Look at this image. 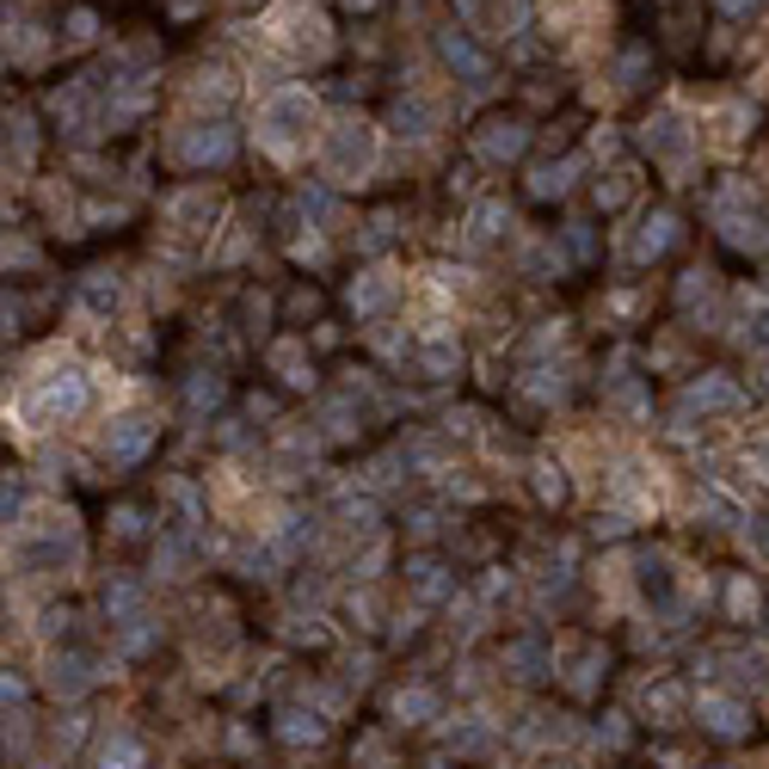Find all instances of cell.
Returning a JSON list of instances; mask_svg holds the SVG:
<instances>
[{"instance_id": "1", "label": "cell", "mask_w": 769, "mask_h": 769, "mask_svg": "<svg viewBox=\"0 0 769 769\" xmlns=\"http://www.w3.org/2000/svg\"><path fill=\"white\" fill-rule=\"evenodd\" d=\"M87 400H93V376L80 370L74 358H62V363H50L26 395H19V419H26V431H50V425L80 419Z\"/></svg>"}, {"instance_id": "2", "label": "cell", "mask_w": 769, "mask_h": 769, "mask_svg": "<svg viewBox=\"0 0 769 769\" xmlns=\"http://www.w3.org/2000/svg\"><path fill=\"white\" fill-rule=\"evenodd\" d=\"M314 123H320V111L302 87H271V99L259 106V142H266L271 154H296Z\"/></svg>"}, {"instance_id": "3", "label": "cell", "mask_w": 769, "mask_h": 769, "mask_svg": "<svg viewBox=\"0 0 769 769\" xmlns=\"http://www.w3.org/2000/svg\"><path fill=\"white\" fill-rule=\"evenodd\" d=\"M320 167H327L332 186H363L376 167V130L363 118H339L320 136Z\"/></svg>"}, {"instance_id": "4", "label": "cell", "mask_w": 769, "mask_h": 769, "mask_svg": "<svg viewBox=\"0 0 769 769\" xmlns=\"http://www.w3.org/2000/svg\"><path fill=\"white\" fill-rule=\"evenodd\" d=\"M13 555H19V567H26V572H62V567H74V560H80L74 518L62 511V518H43V523H19Z\"/></svg>"}, {"instance_id": "5", "label": "cell", "mask_w": 769, "mask_h": 769, "mask_svg": "<svg viewBox=\"0 0 769 769\" xmlns=\"http://www.w3.org/2000/svg\"><path fill=\"white\" fill-rule=\"evenodd\" d=\"M167 154L179 160V167H228L234 160V130L228 123H186V130H173V142H167Z\"/></svg>"}, {"instance_id": "6", "label": "cell", "mask_w": 769, "mask_h": 769, "mask_svg": "<svg viewBox=\"0 0 769 769\" xmlns=\"http://www.w3.org/2000/svg\"><path fill=\"white\" fill-rule=\"evenodd\" d=\"M50 111H56V123H62L74 142H93V136L111 123V111H99V93L87 87V80H68L62 93L50 99Z\"/></svg>"}, {"instance_id": "7", "label": "cell", "mask_w": 769, "mask_h": 769, "mask_svg": "<svg viewBox=\"0 0 769 769\" xmlns=\"http://www.w3.org/2000/svg\"><path fill=\"white\" fill-rule=\"evenodd\" d=\"M640 148L647 154H659V160H671V167H690V154H696V130H690V118L683 111H652L647 123H640Z\"/></svg>"}, {"instance_id": "8", "label": "cell", "mask_w": 769, "mask_h": 769, "mask_svg": "<svg viewBox=\"0 0 769 769\" xmlns=\"http://www.w3.org/2000/svg\"><path fill=\"white\" fill-rule=\"evenodd\" d=\"M438 56H443V68L462 80L468 93H487V87H492V62L462 38V31H438Z\"/></svg>"}, {"instance_id": "9", "label": "cell", "mask_w": 769, "mask_h": 769, "mask_svg": "<svg viewBox=\"0 0 769 769\" xmlns=\"http://www.w3.org/2000/svg\"><path fill=\"white\" fill-rule=\"evenodd\" d=\"M696 720H702L715 739H745V732H751V708L732 690H702L696 696Z\"/></svg>"}, {"instance_id": "10", "label": "cell", "mask_w": 769, "mask_h": 769, "mask_svg": "<svg viewBox=\"0 0 769 769\" xmlns=\"http://www.w3.org/2000/svg\"><path fill=\"white\" fill-rule=\"evenodd\" d=\"M93 683H99V665L87 659V652H50V665H43V690L62 696V702L87 696Z\"/></svg>"}, {"instance_id": "11", "label": "cell", "mask_w": 769, "mask_h": 769, "mask_svg": "<svg viewBox=\"0 0 769 769\" xmlns=\"http://www.w3.org/2000/svg\"><path fill=\"white\" fill-rule=\"evenodd\" d=\"M106 616H111V628H136V622H154L148 616V585L142 579H130V572H111L106 579Z\"/></svg>"}, {"instance_id": "12", "label": "cell", "mask_w": 769, "mask_h": 769, "mask_svg": "<svg viewBox=\"0 0 769 769\" xmlns=\"http://www.w3.org/2000/svg\"><path fill=\"white\" fill-rule=\"evenodd\" d=\"M732 407H745L732 376H702V382H690L677 395V419H690V412H732Z\"/></svg>"}, {"instance_id": "13", "label": "cell", "mask_w": 769, "mask_h": 769, "mask_svg": "<svg viewBox=\"0 0 769 769\" xmlns=\"http://www.w3.org/2000/svg\"><path fill=\"white\" fill-rule=\"evenodd\" d=\"M523 148H530V130L511 123V118H492V123H480V130H475V154L492 160V167H511Z\"/></svg>"}, {"instance_id": "14", "label": "cell", "mask_w": 769, "mask_h": 769, "mask_svg": "<svg viewBox=\"0 0 769 769\" xmlns=\"http://www.w3.org/2000/svg\"><path fill=\"white\" fill-rule=\"evenodd\" d=\"M148 443H154V419H142V412H130V419H111V431H106V456H111V468L142 462Z\"/></svg>"}, {"instance_id": "15", "label": "cell", "mask_w": 769, "mask_h": 769, "mask_svg": "<svg viewBox=\"0 0 769 769\" xmlns=\"http://www.w3.org/2000/svg\"><path fill=\"white\" fill-rule=\"evenodd\" d=\"M395 296H400V283H395V271H363L358 283H351V314H363V320H376V314H388L395 308Z\"/></svg>"}, {"instance_id": "16", "label": "cell", "mask_w": 769, "mask_h": 769, "mask_svg": "<svg viewBox=\"0 0 769 769\" xmlns=\"http://www.w3.org/2000/svg\"><path fill=\"white\" fill-rule=\"evenodd\" d=\"M407 585H412L419 603H450V597H456V572L443 567V560H431V555L407 560Z\"/></svg>"}, {"instance_id": "17", "label": "cell", "mask_w": 769, "mask_h": 769, "mask_svg": "<svg viewBox=\"0 0 769 769\" xmlns=\"http://www.w3.org/2000/svg\"><path fill=\"white\" fill-rule=\"evenodd\" d=\"M640 708H647L652 727H677V720L690 715V690L683 683H671V677H659V683H647V696H640Z\"/></svg>"}, {"instance_id": "18", "label": "cell", "mask_w": 769, "mask_h": 769, "mask_svg": "<svg viewBox=\"0 0 769 769\" xmlns=\"http://www.w3.org/2000/svg\"><path fill=\"white\" fill-rule=\"evenodd\" d=\"M671 240H677V216L671 210H652V216H640V234L628 240V259H640V266H647V259H659Z\"/></svg>"}, {"instance_id": "19", "label": "cell", "mask_w": 769, "mask_h": 769, "mask_svg": "<svg viewBox=\"0 0 769 769\" xmlns=\"http://www.w3.org/2000/svg\"><path fill=\"white\" fill-rule=\"evenodd\" d=\"M80 308H87V314H99V320L118 314V308H123L118 271H87V283H80Z\"/></svg>"}, {"instance_id": "20", "label": "cell", "mask_w": 769, "mask_h": 769, "mask_svg": "<svg viewBox=\"0 0 769 769\" xmlns=\"http://www.w3.org/2000/svg\"><path fill=\"white\" fill-rule=\"evenodd\" d=\"M278 26H283V43H290L296 56H320V50H327V19H320V13H283Z\"/></svg>"}, {"instance_id": "21", "label": "cell", "mask_w": 769, "mask_h": 769, "mask_svg": "<svg viewBox=\"0 0 769 769\" xmlns=\"http://www.w3.org/2000/svg\"><path fill=\"white\" fill-rule=\"evenodd\" d=\"M505 671L523 677V683H536V677L555 671V652H548L542 640H511V647H505Z\"/></svg>"}, {"instance_id": "22", "label": "cell", "mask_w": 769, "mask_h": 769, "mask_svg": "<svg viewBox=\"0 0 769 769\" xmlns=\"http://www.w3.org/2000/svg\"><path fill=\"white\" fill-rule=\"evenodd\" d=\"M419 370L431 376V382H443V376H456V370H462V346H456L450 332H431V339H425V346H419Z\"/></svg>"}, {"instance_id": "23", "label": "cell", "mask_w": 769, "mask_h": 769, "mask_svg": "<svg viewBox=\"0 0 769 769\" xmlns=\"http://www.w3.org/2000/svg\"><path fill=\"white\" fill-rule=\"evenodd\" d=\"M715 222H720V234H727L739 252H763V247H769V222H763V216H751V210L715 216Z\"/></svg>"}, {"instance_id": "24", "label": "cell", "mask_w": 769, "mask_h": 769, "mask_svg": "<svg viewBox=\"0 0 769 769\" xmlns=\"http://www.w3.org/2000/svg\"><path fill=\"white\" fill-rule=\"evenodd\" d=\"M468 240H475V247H487V240H499L505 228H511V210H505L499 198H475V210H468Z\"/></svg>"}, {"instance_id": "25", "label": "cell", "mask_w": 769, "mask_h": 769, "mask_svg": "<svg viewBox=\"0 0 769 769\" xmlns=\"http://www.w3.org/2000/svg\"><path fill=\"white\" fill-rule=\"evenodd\" d=\"M395 130L400 136H431L438 130V106H431L425 93H400L395 99Z\"/></svg>"}, {"instance_id": "26", "label": "cell", "mask_w": 769, "mask_h": 769, "mask_svg": "<svg viewBox=\"0 0 769 769\" xmlns=\"http://www.w3.org/2000/svg\"><path fill=\"white\" fill-rule=\"evenodd\" d=\"M635 572H640V591H647L652 603H665V597L677 591V572H671V555H659V548H652V555H640V560H635Z\"/></svg>"}, {"instance_id": "27", "label": "cell", "mask_w": 769, "mask_h": 769, "mask_svg": "<svg viewBox=\"0 0 769 769\" xmlns=\"http://www.w3.org/2000/svg\"><path fill=\"white\" fill-rule=\"evenodd\" d=\"M278 739L296 745V751H302V745H320V739H327V720H320L314 708H308V715H302V708H290V715L278 720Z\"/></svg>"}, {"instance_id": "28", "label": "cell", "mask_w": 769, "mask_h": 769, "mask_svg": "<svg viewBox=\"0 0 769 769\" xmlns=\"http://www.w3.org/2000/svg\"><path fill=\"white\" fill-rule=\"evenodd\" d=\"M640 475H647L640 462H622V475H616L610 487H616V499H628L635 511H652V505H659V487H652V480H640Z\"/></svg>"}, {"instance_id": "29", "label": "cell", "mask_w": 769, "mask_h": 769, "mask_svg": "<svg viewBox=\"0 0 769 769\" xmlns=\"http://www.w3.org/2000/svg\"><path fill=\"white\" fill-rule=\"evenodd\" d=\"M395 720H407V727H425V720H438V696L425 690V683H412V690H395Z\"/></svg>"}, {"instance_id": "30", "label": "cell", "mask_w": 769, "mask_h": 769, "mask_svg": "<svg viewBox=\"0 0 769 769\" xmlns=\"http://www.w3.org/2000/svg\"><path fill=\"white\" fill-rule=\"evenodd\" d=\"M191 555H198V536H167V542L154 548V572H167V579H186V567H191Z\"/></svg>"}, {"instance_id": "31", "label": "cell", "mask_w": 769, "mask_h": 769, "mask_svg": "<svg viewBox=\"0 0 769 769\" xmlns=\"http://www.w3.org/2000/svg\"><path fill=\"white\" fill-rule=\"evenodd\" d=\"M142 739L136 732H111L106 745H99V769H142Z\"/></svg>"}, {"instance_id": "32", "label": "cell", "mask_w": 769, "mask_h": 769, "mask_svg": "<svg viewBox=\"0 0 769 769\" xmlns=\"http://www.w3.org/2000/svg\"><path fill=\"white\" fill-rule=\"evenodd\" d=\"M603 400H610V412H622V419H647V388H640L635 376H616Z\"/></svg>"}, {"instance_id": "33", "label": "cell", "mask_w": 769, "mask_h": 769, "mask_svg": "<svg viewBox=\"0 0 769 769\" xmlns=\"http://www.w3.org/2000/svg\"><path fill=\"white\" fill-rule=\"evenodd\" d=\"M216 203H210V191H179V198H167V222L173 228H191V222H203Z\"/></svg>"}, {"instance_id": "34", "label": "cell", "mask_w": 769, "mask_h": 769, "mask_svg": "<svg viewBox=\"0 0 769 769\" xmlns=\"http://www.w3.org/2000/svg\"><path fill=\"white\" fill-rule=\"evenodd\" d=\"M572 173H579V160H548V167H536L530 191L536 198H560V191L572 186Z\"/></svg>"}, {"instance_id": "35", "label": "cell", "mask_w": 769, "mask_h": 769, "mask_svg": "<svg viewBox=\"0 0 769 769\" xmlns=\"http://www.w3.org/2000/svg\"><path fill=\"white\" fill-rule=\"evenodd\" d=\"M450 745L462 757H475V751H487V745H492V727L480 715H462V727H450Z\"/></svg>"}, {"instance_id": "36", "label": "cell", "mask_w": 769, "mask_h": 769, "mask_svg": "<svg viewBox=\"0 0 769 769\" xmlns=\"http://www.w3.org/2000/svg\"><path fill=\"white\" fill-rule=\"evenodd\" d=\"M351 400H358V395L327 400V431H332V438H358V431H363V412L351 407Z\"/></svg>"}, {"instance_id": "37", "label": "cell", "mask_w": 769, "mask_h": 769, "mask_svg": "<svg viewBox=\"0 0 769 769\" xmlns=\"http://www.w3.org/2000/svg\"><path fill=\"white\" fill-rule=\"evenodd\" d=\"M191 99H198V106H228V99H234V80L216 74V68H203L198 87H191Z\"/></svg>"}, {"instance_id": "38", "label": "cell", "mask_w": 769, "mask_h": 769, "mask_svg": "<svg viewBox=\"0 0 769 769\" xmlns=\"http://www.w3.org/2000/svg\"><path fill=\"white\" fill-rule=\"evenodd\" d=\"M31 148H38V130H31L26 111H13V118H7V154H19V167H26Z\"/></svg>"}, {"instance_id": "39", "label": "cell", "mask_w": 769, "mask_h": 769, "mask_svg": "<svg viewBox=\"0 0 769 769\" xmlns=\"http://www.w3.org/2000/svg\"><path fill=\"white\" fill-rule=\"evenodd\" d=\"M739 339L757 351V358H769V302H757L751 314H745V332H739Z\"/></svg>"}, {"instance_id": "40", "label": "cell", "mask_w": 769, "mask_h": 769, "mask_svg": "<svg viewBox=\"0 0 769 769\" xmlns=\"http://www.w3.org/2000/svg\"><path fill=\"white\" fill-rule=\"evenodd\" d=\"M727 610L739 616V622H745V616H757V585H751V572H739V579L727 585Z\"/></svg>"}, {"instance_id": "41", "label": "cell", "mask_w": 769, "mask_h": 769, "mask_svg": "<svg viewBox=\"0 0 769 769\" xmlns=\"http://www.w3.org/2000/svg\"><path fill=\"white\" fill-rule=\"evenodd\" d=\"M708 296H715V278H708V271H683V283H677V302L696 308V302H708Z\"/></svg>"}, {"instance_id": "42", "label": "cell", "mask_w": 769, "mask_h": 769, "mask_svg": "<svg viewBox=\"0 0 769 769\" xmlns=\"http://www.w3.org/2000/svg\"><path fill=\"white\" fill-rule=\"evenodd\" d=\"M186 400H191V407H216V400H222V376H210V370H203V376H191V388H186Z\"/></svg>"}, {"instance_id": "43", "label": "cell", "mask_w": 769, "mask_h": 769, "mask_svg": "<svg viewBox=\"0 0 769 769\" xmlns=\"http://www.w3.org/2000/svg\"><path fill=\"white\" fill-rule=\"evenodd\" d=\"M640 74H647V50H622V62H616V87H640Z\"/></svg>"}, {"instance_id": "44", "label": "cell", "mask_w": 769, "mask_h": 769, "mask_svg": "<svg viewBox=\"0 0 769 769\" xmlns=\"http://www.w3.org/2000/svg\"><path fill=\"white\" fill-rule=\"evenodd\" d=\"M536 492H542L548 505H560V499H567V480H560V468H555V462H542V468H536Z\"/></svg>"}, {"instance_id": "45", "label": "cell", "mask_w": 769, "mask_h": 769, "mask_svg": "<svg viewBox=\"0 0 769 769\" xmlns=\"http://www.w3.org/2000/svg\"><path fill=\"white\" fill-rule=\"evenodd\" d=\"M530 395H536V400H560V395H567L560 370H530Z\"/></svg>"}, {"instance_id": "46", "label": "cell", "mask_w": 769, "mask_h": 769, "mask_svg": "<svg viewBox=\"0 0 769 769\" xmlns=\"http://www.w3.org/2000/svg\"><path fill=\"white\" fill-rule=\"evenodd\" d=\"M388 240H395V216H376V222L363 228V252H382Z\"/></svg>"}, {"instance_id": "47", "label": "cell", "mask_w": 769, "mask_h": 769, "mask_svg": "<svg viewBox=\"0 0 769 769\" xmlns=\"http://www.w3.org/2000/svg\"><path fill=\"white\" fill-rule=\"evenodd\" d=\"M99 38V19L93 13H68V43H93Z\"/></svg>"}, {"instance_id": "48", "label": "cell", "mask_w": 769, "mask_h": 769, "mask_svg": "<svg viewBox=\"0 0 769 769\" xmlns=\"http://www.w3.org/2000/svg\"><path fill=\"white\" fill-rule=\"evenodd\" d=\"M597 665H603V652L591 647V652H585V659H579V671H572V690H579V696H585V690H591V683H597Z\"/></svg>"}, {"instance_id": "49", "label": "cell", "mask_w": 769, "mask_h": 769, "mask_svg": "<svg viewBox=\"0 0 769 769\" xmlns=\"http://www.w3.org/2000/svg\"><path fill=\"white\" fill-rule=\"evenodd\" d=\"M19 518H26V480L13 475V480H7V530H13Z\"/></svg>"}, {"instance_id": "50", "label": "cell", "mask_w": 769, "mask_h": 769, "mask_svg": "<svg viewBox=\"0 0 769 769\" xmlns=\"http://www.w3.org/2000/svg\"><path fill=\"white\" fill-rule=\"evenodd\" d=\"M597 198H603V210H616V203L628 198V173H616L610 186H597Z\"/></svg>"}, {"instance_id": "51", "label": "cell", "mask_w": 769, "mask_h": 769, "mask_svg": "<svg viewBox=\"0 0 769 769\" xmlns=\"http://www.w3.org/2000/svg\"><path fill=\"white\" fill-rule=\"evenodd\" d=\"M715 7H720V13H727V19H745V13H757L763 0H715Z\"/></svg>"}, {"instance_id": "52", "label": "cell", "mask_w": 769, "mask_h": 769, "mask_svg": "<svg viewBox=\"0 0 769 769\" xmlns=\"http://www.w3.org/2000/svg\"><path fill=\"white\" fill-rule=\"evenodd\" d=\"M523 19H530V0H505V26L518 31V26H523Z\"/></svg>"}, {"instance_id": "53", "label": "cell", "mask_w": 769, "mask_h": 769, "mask_svg": "<svg viewBox=\"0 0 769 769\" xmlns=\"http://www.w3.org/2000/svg\"><path fill=\"white\" fill-rule=\"evenodd\" d=\"M597 739H603V745H610V751H616V745L628 739V727H622V720H610V727H597Z\"/></svg>"}, {"instance_id": "54", "label": "cell", "mask_w": 769, "mask_h": 769, "mask_svg": "<svg viewBox=\"0 0 769 769\" xmlns=\"http://www.w3.org/2000/svg\"><path fill=\"white\" fill-rule=\"evenodd\" d=\"M118 536H142V511H118Z\"/></svg>"}, {"instance_id": "55", "label": "cell", "mask_w": 769, "mask_h": 769, "mask_svg": "<svg viewBox=\"0 0 769 769\" xmlns=\"http://www.w3.org/2000/svg\"><path fill=\"white\" fill-rule=\"evenodd\" d=\"M757 388H763V395H769V370H763V376H757Z\"/></svg>"}, {"instance_id": "56", "label": "cell", "mask_w": 769, "mask_h": 769, "mask_svg": "<svg viewBox=\"0 0 769 769\" xmlns=\"http://www.w3.org/2000/svg\"><path fill=\"white\" fill-rule=\"evenodd\" d=\"M351 7H376V0H351Z\"/></svg>"}, {"instance_id": "57", "label": "cell", "mask_w": 769, "mask_h": 769, "mask_svg": "<svg viewBox=\"0 0 769 769\" xmlns=\"http://www.w3.org/2000/svg\"><path fill=\"white\" fill-rule=\"evenodd\" d=\"M43 769H56V763H43Z\"/></svg>"}]
</instances>
